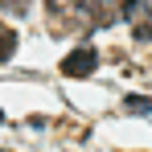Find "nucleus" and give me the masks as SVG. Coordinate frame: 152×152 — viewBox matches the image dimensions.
Here are the masks:
<instances>
[{"mask_svg": "<svg viewBox=\"0 0 152 152\" xmlns=\"http://www.w3.org/2000/svg\"><path fill=\"white\" fill-rule=\"evenodd\" d=\"M95 66H99V53L91 50V45L70 50L66 58H62V74L66 78H86V74H95Z\"/></svg>", "mask_w": 152, "mask_h": 152, "instance_id": "1", "label": "nucleus"}, {"mask_svg": "<svg viewBox=\"0 0 152 152\" xmlns=\"http://www.w3.org/2000/svg\"><path fill=\"white\" fill-rule=\"evenodd\" d=\"M17 53V29L12 25H0V62H8Z\"/></svg>", "mask_w": 152, "mask_h": 152, "instance_id": "2", "label": "nucleus"}, {"mask_svg": "<svg viewBox=\"0 0 152 152\" xmlns=\"http://www.w3.org/2000/svg\"><path fill=\"white\" fill-rule=\"evenodd\" d=\"M124 107H127V111H152V99H136V95H132Z\"/></svg>", "mask_w": 152, "mask_h": 152, "instance_id": "3", "label": "nucleus"}, {"mask_svg": "<svg viewBox=\"0 0 152 152\" xmlns=\"http://www.w3.org/2000/svg\"><path fill=\"white\" fill-rule=\"evenodd\" d=\"M0 124H4V111H0Z\"/></svg>", "mask_w": 152, "mask_h": 152, "instance_id": "4", "label": "nucleus"}, {"mask_svg": "<svg viewBox=\"0 0 152 152\" xmlns=\"http://www.w3.org/2000/svg\"><path fill=\"white\" fill-rule=\"evenodd\" d=\"M0 152H8V148H0Z\"/></svg>", "mask_w": 152, "mask_h": 152, "instance_id": "5", "label": "nucleus"}]
</instances>
